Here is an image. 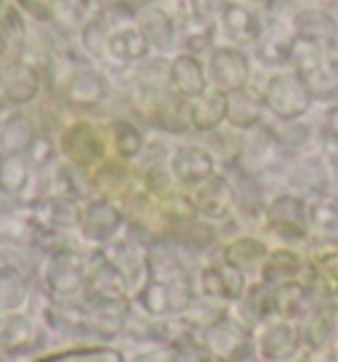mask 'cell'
I'll list each match as a JSON object with an SVG mask.
<instances>
[{
	"mask_svg": "<svg viewBox=\"0 0 338 362\" xmlns=\"http://www.w3.org/2000/svg\"><path fill=\"white\" fill-rule=\"evenodd\" d=\"M262 114V101H259L254 93H235L228 101V119L235 127H251L259 122Z\"/></svg>",
	"mask_w": 338,
	"mask_h": 362,
	"instance_id": "17",
	"label": "cell"
},
{
	"mask_svg": "<svg viewBox=\"0 0 338 362\" xmlns=\"http://www.w3.org/2000/svg\"><path fill=\"white\" fill-rule=\"evenodd\" d=\"M206 341H209V349L217 352L219 357H225L228 362H240V354L246 357L249 354V341L240 331L238 325L228 317H219L211 328H206Z\"/></svg>",
	"mask_w": 338,
	"mask_h": 362,
	"instance_id": "5",
	"label": "cell"
},
{
	"mask_svg": "<svg viewBox=\"0 0 338 362\" xmlns=\"http://www.w3.org/2000/svg\"><path fill=\"white\" fill-rule=\"evenodd\" d=\"M175 82L185 95H201L204 93V74L193 59H180L175 64Z\"/></svg>",
	"mask_w": 338,
	"mask_h": 362,
	"instance_id": "26",
	"label": "cell"
},
{
	"mask_svg": "<svg viewBox=\"0 0 338 362\" xmlns=\"http://www.w3.org/2000/svg\"><path fill=\"white\" fill-rule=\"evenodd\" d=\"M138 299H140V307L148 312V315H167V312H172L167 286L161 281H156V278H148V283L140 288Z\"/></svg>",
	"mask_w": 338,
	"mask_h": 362,
	"instance_id": "24",
	"label": "cell"
},
{
	"mask_svg": "<svg viewBox=\"0 0 338 362\" xmlns=\"http://www.w3.org/2000/svg\"><path fill=\"white\" fill-rule=\"evenodd\" d=\"M272 296H275V312L289 315V317L301 315L304 307H307V288H304V286H298V283H293V281L275 286Z\"/></svg>",
	"mask_w": 338,
	"mask_h": 362,
	"instance_id": "18",
	"label": "cell"
},
{
	"mask_svg": "<svg viewBox=\"0 0 338 362\" xmlns=\"http://www.w3.org/2000/svg\"><path fill=\"white\" fill-rule=\"evenodd\" d=\"M301 336L291 322H272L259 336V354L269 362H286L296 354Z\"/></svg>",
	"mask_w": 338,
	"mask_h": 362,
	"instance_id": "3",
	"label": "cell"
},
{
	"mask_svg": "<svg viewBox=\"0 0 338 362\" xmlns=\"http://www.w3.org/2000/svg\"><path fill=\"white\" fill-rule=\"evenodd\" d=\"M172 170H175L180 182H185V185H201V182L209 180L211 175H214V161H211V156L206 151L185 146V148H180L175 153Z\"/></svg>",
	"mask_w": 338,
	"mask_h": 362,
	"instance_id": "7",
	"label": "cell"
},
{
	"mask_svg": "<svg viewBox=\"0 0 338 362\" xmlns=\"http://www.w3.org/2000/svg\"><path fill=\"white\" fill-rule=\"evenodd\" d=\"M11 119V103L8 101H0V127Z\"/></svg>",
	"mask_w": 338,
	"mask_h": 362,
	"instance_id": "36",
	"label": "cell"
},
{
	"mask_svg": "<svg viewBox=\"0 0 338 362\" xmlns=\"http://www.w3.org/2000/svg\"><path fill=\"white\" fill-rule=\"evenodd\" d=\"M269 138L278 143V146H286V148H296V146H304L309 141V124L304 122H293L286 119L280 122L278 127H269Z\"/></svg>",
	"mask_w": 338,
	"mask_h": 362,
	"instance_id": "27",
	"label": "cell"
},
{
	"mask_svg": "<svg viewBox=\"0 0 338 362\" xmlns=\"http://www.w3.org/2000/svg\"><path fill=\"white\" fill-rule=\"evenodd\" d=\"M32 141H35V132H32V124L24 117H11L0 130V148L6 153L30 151Z\"/></svg>",
	"mask_w": 338,
	"mask_h": 362,
	"instance_id": "13",
	"label": "cell"
},
{
	"mask_svg": "<svg viewBox=\"0 0 338 362\" xmlns=\"http://www.w3.org/2000/svg\"><path fill=\"white\" fill-rule=\"evenodd\" d=\"M291 45H293V37H289L283 30H269L264 37H262V45H259V56L267 64H280V61H289L291 56Z\"/></svg>",
	"mask_w": 338,
	"mask_h": 362,
	"instance_id": "22",
	"label": "cell"
},
{
	"mask_svg": "<svg viewBox=\"0 0 338 362\" xmlns=\"http://www.w3.org/2000/svg\"><path fill=\"white\" fill-rule=\"evenodd\" d=\"M120 211L114 209L109 202H93L88 209L82 211V233L90 241H109L114 233L120 230Z\"/></svg>",
	"mask_w": 338,
	"mask_h": 362,
	"instance_id": "8",
	"label": "cell"
},
{
	"mask_svg": "<svg viewBox=\"0 0 338 362\" xmlns=\"http://www.w3.org/2000/svg\"><path fill=\"white\" fill-rule=\"evenodd\" d=\"M296 30L301 32V37L309 40H330L336 35V24L328 13H320V11H304L296 16Z\"/></svg>",
	"mask_w": 338,
	"mask_h": 362,
	"instance_id": "19",
	"label": "cell"
},
{
	"mask_svg": "<svg viewBox=\"0 0 338 362\" xmlns=\"http://www.w3.org/2000/svg\"><path fill=\"white\" fill-rule=\"evenodd\" d=\"M222 117H228V101L214 95V98L204 101L199 109L193 111V124L199 130H211L217 122H222Z\"/></svg>",
	"mask_w": 338,
	"mask_h": 362,
	"instance_id": "29",
	"label": "cell"
},
{
	"mask_svg": "<svg viewBox=\"0 0 338 362\" xmlns=\"http://www.w3.org/2000/svg\"><path fill=\"white\" fill-rule=\"evenodd\" d=\"M328 336H330V328H328V317L325 315H312L307 320V328H304V341L309 344V346H322V344L328 341Z\"/></svg>",
	"mask_w": 338,
	"mask_h": 362,
	"instance_id": "32",
	"label": "cell"
},
{
	"mask_svg": "<svg viewBox=\"0 0 338 362\" xmlns=\"http://www.w3.org/2000/svg\"><path fill=\"white\" fill-rule=\"evenodd\" d=\"M301 270V259L293 252H275L269 254L262 264V278L267 286H280V283L293 281Z\"/></svg>",
	"mask_w": 338,
	"mask_h": 362,
	"instance_id": "12",
	"label": "cell"
},
{
	"mask_svg": "<svg viewBox=\"0 0 338 362\" xmlns=\"http://www.w3.org/2000/svg\"><path fill=\"white\" fill-rule=\"evenodd\" d=\"M267 220L278 235L289 238V241H296V238L307 235L309 209L307 204L296 199V196H278L267 206Z\"/></svg>",
	"mask_w": 338,
	"mask_h": 362,
	"instance_id": "1",
	"label": "cell"
},
{
	"mask_svg": "<svg viewBox=\"0 0 338 362\" xmlns=\"http://www.w3.org/2000/svg\"><path fill=\"white\" fill-rule=\"evenodd\" d=\"M267 259V252H264V246L254 238H243V241H235L230 246L228 252H225V262L233 264L235 270L246 272V270H254L259 264H264Z\"/></svg>",
	"mask_w": 338,
	"mask_h": 362,
	"instance_id": "15",
	"label": "cell"
},
{
	"mask_svg": "<svg viewBox=\"0 0 338 362\" xmlns=\"http://www.w3.org/2000/svg\"><path fill=\"white\" fill-rule=\"evenodd\" d=\"M30 336H32V328H30V322L24 320V317H11V320L0 328V344H3L6 349L19 346V344L27 341Z\"/></svg>",
	"mask_w": 338,
	"mask_h": 362,
	"instance_id": "31",
	"label": "cell"
},
{
	"mask_svg": "<svg viewBox=\"0 0 338 362\" xmlns=\"http://www.w3.org/2000/svg\"><path fill=\"white\" fill-rule=\"evenodd\" d=\"M275 312V296L269 291L267 286L262 283V286H251L243 291L240 296V315L246 317L249 322H264Z\"/></svg>",
	"mask_w": 338,
	"mask_h": 362,
	"instance_id": "10",
	"label": "cell"
},
{
	"mask_svg": "<svg viewBox=\"0 0 338 362\" xmlns=\"http://www.w3.org/2000/svg\"><path fill=\"white\" fill-rule=\"evenodd\" d=\"M27 153H30V161L35 167H45V164H50V159H53V143H50L48 138H35Z\"/></svg>",
	"mask_w": 338,
	"mask_h": 362,
	"instance_id": "34",
	"label": "cell"
},
{
	"mask_svg": "<svg viewBox=\"0 0 338 362\" xmlns=\"http://www.w3.org/2000/svg\"><path fill=\"white\" fill-rule=\"evenodd\" d=\"M103 93H106V88H103V82H100V77L95 71L80 69L71 77V98L77 103H82V106L98 103L103 98Z\"/></svg>",
	"mask_w": 338,
	"mask_h": 362,
	"instance_id": "20",
	"label": "cell"
},
{
	"mask_svg": "<svg viewBox=\"0 0 338 362\" xmlns=\"http://www.w3.org/2000/svg\"><path fill=\"white\" fill-rule=\"evenodd\" d=\"M82 220V214L77 211L74 202L71 199H50V202L42 204V228L45 230H61V228H71V225H77Z\"/></svg>",
	"mask_w": 338,
	"mask_h": 362,
	"instance_id": "14",
	"label": "cell"
},
{
	"mask_svg": "<svg viewBox=\"0 0 338 362\" xmlns=\"http://www.w3.org/2000/svg\"><path fill=\"white\" fill-rule=\"evenodd\" d=\"M48 283L53 293L59 296H71L85 286V264L77 254L56 252L48 267Z\"/></svg>",
	"mask_w": 338,
	"mask_h": 362,
	"instance_id": "2",
	"label": "cell"
},
{
	"mask_svg": "<svg viewBox=\"0 0 338 362\" xmlns=\"http://www.w3.org/2000/svg\"><path fill=\"white\" fill-rule=\"evenodd\" d=\"M328 161L330 167L338 172V141H330V148H328Z\"/></svg>",
	"mask_w": 338,
	"mask_h": 362,
	"instance_id": "35",
	"label": "cell"
},
{
	"mask_svg": "<svg viewBox=\"0 0 338 362\" xmlns=\"http://www.w3.org/2000/svg\"><path fill=\"white\" fill-rule=\"evenodd\" d=\"M27 296L24 281L16 270H0V310H16Z\"/></svg>",
	"mask_w": 338,
	"mask_h": 362,
	"instance_id": "25",
	"label": "cell"
},
{
	"mask_svg": "<svg viewBox=\"0 0 338 362\" xmlns=\"http://www.w3.org/2000/svg\"><path fill=\"white\" fill-rule=\"evenodd\" d=\"M309 222L325 233L338 230V199H317L309 204Z\"/></svg>",
	"mask_w": 338,
	"mask_h": 362,
	"instance_id": "28",
	"label": "cell"
},
{
	"mask_svg": "<svg viewBox=\"0 0 338 362\" xmlns=\"http://www.w3.org/2000/svg\"><path fill=\"white\" fill-rule=\"evenodd\" d=\"M114 143H117V151L124 159H132L135 153H140L143 148V135L138 132V127H132L129 122H117L114 124Z\"/></svg>",
	"mask_w": 338,
	"mask_h": 362,
	"instance_id": "30",
	"label": "cell"
},
{
	"mask_svg": "<svg viewBox=\"0 0 338 362\" xmlns=\"http://www.w3.org/2000/svg\"><path fill=\"white\" fill-rule=\"evenodd\" d=\"M146 51H148L146 35H140V32H135V30L120 32V35H114V37H111V53L122 61L143 59Z\"/></svg>",
	"mask_w": 338,
	"mask_h": 362,
	"instance_id": "21",
	"label": "cell"
},
{
	"mask_svg": "<svg viewBox=\"0 0 338 362\" xmlns=\"http://www.w3.org/2000/svg\"><path fill=\"white\" fill-rule=\"evenodd\" d=\"M30 182V161L21 153H6L0 159V191L6 196H19Z\"/></svg>",
	"mask_w": 338,
	"mask_h": 362,
	"instance_id": "9",
	"label": "cell"
},
{
	"mask_svg": "<svg viewBox=\"0 0 338 362\" xmlns=\"http://www.w3.org/2000/svg\"><path fill=\"white\" fill-rule=\"evenodd\" d=\"M172 352H175V362H214L209 346L188 344V346H177V349H172Z\"/></svg>",
	"mask_w": 338,
	"mask_h": 362,
	"instance_id": "33",
	"label": "cell"
},
{
	"mask_svg": "<svg viewBox=\"0 0 338 362\" xmlns=\"http://www.w3.org/2000/svg\"><path fill=\"white\" fill-rule=\"evenodd\" d=\"M201 288L211 299H240L246 291V281L243 272L225 262L222 267H206L201 272Z\"/></svg>",
	"mask_w": 338,
	"mask_h": 362,
	"instance_id": "6",
	"label": "cell"
},
{
	"mask_svg": "<svg viewBox=\"0 0 338 362\" xmlns=\"http://www.w3.org/2000/svg\"><path fill=\"white\" fill-rule=\"evenodd\" d=\"M222 21H225V30L230 32V37L238 42L254 40L259 37V21L257 16L246 11L243 6H235V3H228L222 8Z\"/></svg>",
	"mask_w": 338,
	"mask_h": 362,
	"instance_id": "11",
	"label": "cell"
},
{
	"mask_svg": "<svg viewBox=\"0 0 338 362\" xmlns=\"http://www.w3.org/2000/svg\"><path fill=\"white\" fill-rule=\"evenodd\" d=\"M235 204V191L225 177H214L211 175L209 180L201 182L199 193H196V209L209 217V220H222L228 217L230 209Z\"/></svg>",
	"mask_w": 338,
	"mask_h": 362,
	"instance_id": "4",
	"label": "cell"
},
{
	"mask_svg": "<svg viewBox=\"0 0 338 362\" xmlns=\"http://www.w3.org/2000/svg\"><path fill=\"white\" fill-rule=\"evenodd\" d=\"M214 77L225 88H238L246 80V59L235 51H219L214 59Z\"/></svg>",
	"mask_w": 338,
	"mask_h": 362,
	"instance_id": "16",
	"label": "cell"
},
{
	"mask_svg": "<svg viewBox=\"0 0 338 362\" xmlns=\"http://www.w3.org/2000/svg\"><path fill=\"white\" fill-rule=\"evenodd\" d=\"M143 35H146L153 45L169 48V45H172V37H175V27H172V21L167 19V13L148 11L146 19H143Z\"/></svg>",
	"mask_w": 338,
	"mask_h": 362,
	"instance_id": "23",
	"label": "cell"
}]
</instances>
